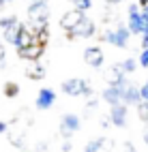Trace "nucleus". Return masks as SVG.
Returning <instances> with one entry per match:
<instances>
[{
	"instance_id": "nucleus-1",
	"label": "nucleus",
	"mask_w": 148,
	"mask_h": 152,
	"mask_svg": "<svg viewBox=\"0 0 148 152\" xmlns=\"http://www.w3.org/2000/svg\"><path fill=\"white\" fill-rule=\"evenodd\" d=\"M129 34H133L129 26H116L114 30H101L99 34V41H105V43H112L116 47H127L129 45Z\"/></svg>"
},
{
	"instance_id": "nucleus-2",
	"label": "nucleus",
	"mask_w": 148,
	"mask_h": 152,
	"mask_svg": "<svg viewBox=\"0 0 148 152\" xmlns=\"http://www.w3.org/2000/svg\"><path fill=\"white\" fill-rule=\"evenodd\" d=\"M62 92L69 94V96H90L92 88H90V82H86V79L71 77V79H64L62 82Z\"/></svg>"
},
{
	"instance_id": "nucleus-3",
	"label": "nucleus",
	"mask_w": 148,
	"mask_h": 152,
	"mask_svg": "<svg viewBox=\"0 0 148 152\" xmlns=\"http://www.w3.org/2000/svg\"><path fill=\"white\" fill-rule=\"evenodd\" d=\"M129 30L133 34H144L148 28V17L144 15L140 4H129V22H127Z\"/></svg>"
},
{
	"instance_id": "nucleus-4",
	"label": "nucleus",
	"mask_w": 148,
	"mask_h": 152,
	"mask_svg": "<svg viewBox=\"0 0 148 152\" xmlns=\"http://www.w3.org/2000/svg\"><path fill=\"white\" fill-rule=\"evenodd\" d=\"M49 17V7L45 0H32L28 4V19L32 26H45Z\"/></svg>"
},
{
	"instance_id": "nucleus-5",
	"label": "nucleus",
	"mask_w": 148,
	"mask_h": 152,
	"mask_svg": "<svg viewBox=\"0 0 148 152\" xmlns=\"http://www.w3.org/2000/svg\"><path fill=\"white\" fill-rule=\"evenodd\" d=\"M95 32H97V24L92 22V19L84 17L82 22H80V26H77L75 30L67 32V39H69V41H75V39H90Z\"/></svg>"
},
{
	"instance_id": "nucleus-6",
	"label": "nucleus",
	"mask_w": 148,
	"mask_h": 152,
	"mask_svg": "<svg viewBox=\"0 0 148 152\" xmlns=\"http://www.w3.org/2000/svg\"><path fill=\"white\" fill-rule=\"evenodd\" d=\"M60 135L64 137V139H71L77 131H80V118H77L75 114H64L62 118H60Z\"/></svg>"
},
{
	"instance_id": "nucleus-7",
	"label": "nucleus",
	"mask_w": 148,
	"mask_h": 152,
	"mask_svg": "<svg viewBox=\"0 0 148 152\" xmlns=\"http://www.w3.org/2000/svg\"><path fill=\"white\" fill-rule=\"evenodd\" d=\"M84 11H80V9H73V11H67L62 17H60V28L64 30V32H71V30H75L77 26H80V22L84 19Z\"/></svg>"
},
{
	"instance_id": "nucleus-8",
	"label": "nucleus",
	"mask_w": 148,
	"mask_h": 152,
	"mask_svg": "<svg viewBox=\"0 0 148 152\" xmlns=\"http://www.w3.org/2000/svg\"><path fill=\"white\" fill-rule=\"evenodd\" d=\"M103 60H105V54H103V49H101V47H97V45L86 47V52H84V62H86L88 66L99 69V66L103 64Z\"/></svg>"
},
{
	"instance_id": "nucleus-9",
	"label": "nucleus",
	"mask_w": 148,
	"mask_h": 152,
	"mask_svg": "<svg viewBox=\"0 0 148 152\" xmlns=\"http://www.w3.org/2000/svg\"><path fill=\"white\" fill-rule=\"evenodd\" d=\"M127 114H129L127 103H116V105H112V109H110L112 124H114V126H125V124H127Z\"/></svg>"
},
{
	"instance_id": "nucleus-10",
	"label": "nucleus",
	"mask_w": 148,
	"mask_h": 152,
	"mask_svg": "<svg viewBox=\"0 0 148 152\" xmlns=\"http://www.w3.org/2000/svg\"><path fill=\"white\" fill-rule=\"evenodd\" d=\"M54 103H56V92L52 88H41V90H39L37 101H34L37 109H49Z\"/></svg>"
},
{
	"instance_id": "nucleus-11",
	"label": "nucleus",
	"mask_w": 148,
	"mask_h": 152,
	"mask_svg": "<svg viewBox=\"0 0 148 152\" xmlns=\"http://www.w3.org/2000/svg\"><path fill=\"white\" fill-rule=\"evenodd\" d=\"M43 52H45V45H41V43H32V45H28L24 49H17V54L22 56L24 60H28V62L39 60V58L43 56Z\"/></svg>"
},
{
	"instance_id": "nucleus-12",
	"label": "nucleus",
	"mask_w": 148,
	"mask_h": 152,
	"mask_svg": "<svg viewBox=\"0 0 148 152\" xmlns=\"http://www.w3.org/2000/svg\"><path fill=\"white\" fill-rule=\"evenodd\" d=\"M22 28H24V24H19V19H15V22H11V24L2 30V39H4L7 43H11V45H17V39H19Z\"/></svg>"
},
{
	"instance_id": "nucleus-13",
	"label": "nucleus",
	"mask_w": 148,
	"mask_h": 152,
	"mask_svg": "<svg viewBox=\"0 0 148 152\" xmlns=\"http://www.w3.org/2000/svg\"><path fill=\"white\" fill-rule=\"evenodd\" d=\"M122 82H125V69H122V64H114L105 73V84L107 86H118Z\"/></svg>"
},
{
	"instance_id": "nucleus-14",
	"label": "nucleus",
	"mask_w": 148,
	"mask_h": 152,
	"mask_svg": "<svg viewBox=\"0 0 148 152\" xmlns=\"http://www.w3.org/2000/svg\"><path fill=\"white\" fill-rule=\"evenodd\" d=\"M103 101H105V103H110V105L125 103V101H122V88H120V84H118V86H107L103 90Z\"/></svg>"
},
{
	"instance_id": "nucleus-15",
	"label": "nucleus",
	"mask_w": 148,
	"mask_h": 152,
	"mask_svg": "<svg viewBox=\"0 0 148 152\" xmlns=\"http://www.w3.org/2000/svg\"><path fill=\"white\" fill-rule=\"evenodd\" d=\"M24 73H26L28 79H32V82H41V79H45V75H47V73H45V66L39 64V60H34V62L28 64Z\"/></svg>"
},
{
	"instance_id": "nucleus-16",
	"label": "nucleus",
	"mask_w": 148,
	"mask_h": 152,
	"mask_svg": "<svg viewBox=\"0 0 148 152\" xmlns=\"http://www.w3.org/2000/svg\"><path fill=\"white\" fill-rule=\"evenodd\" d=\"M37 41V37H34V30H32V26H24L22 28V32H19V39H17V49H24V47H28V45H32Z\"/></svg>"
},
{
	"instance_id": "nucleus-17",
	"label": "nucleus",
	"mask_w": 148,
	"mask_h": 152,
	"mask_svg": "<svg viewBox=\"0 0 148 152\" xmlns=\"http://www.w3.org/2000/svg\"><path fill=\"white\" fill-rule=\"evenodd\" d=\"M4 96L7 99H15L17 94H19V84L17 82H11V79H9V82H4Z\"/></svg>"
},
{
	"instance_id": "nucleus-18",
	"label": "nucleus",
	"mask_w": 148,
	"mask_h": 152,
	"mask_svg": "<svg viewBox=\"0 0 148 152\" xmlns=\"http://www.w3.org/2000/svg\"><path fill=\"white\" fill-rule=\"evenodd\" d=\"M137 116H140V120L142 122H148V101H140L137 103Z\"/></svg>"
},
{
	"instance_id": "nucleus-19",
	"label": "nucleus",
	"mask_w": 148,
	"mask_h": 152,
	"mask_svg": "<svg viewBox=\"0 0 148 152\" xmlns=\"http://www.w3.org/2000/svg\"><path fill=\"white\" fill-rule=\"evenodd\" d=\"M105 141H107V139H95V141H90V144L84 148V152H101Z\"/></svg>"
},
{
	"instance_id": "nucleus-20",
	"label": "nucleus",
	"mask_w": 148,
	"mask_h": 152,
	"mask_svg": "<svg viewBox=\"0 0 148 152\" xmlns=\"http://www.w3.org/2000/svg\"><path fill=\"white\" fill-rule=\"evenodd\" d=\"M122 69H125V73H133V71L137 69V64H140V60H135V58H127V60H122Z\"/></svg>"
},
{
	"instance_id": "nucleus-21",
	"label": "nucleus",
	"mask_w": 148,
	"mask_h": 152,
	"mask_svg": "<svg viewBox=\"0 0 148 152\" xmlns=\"http://www.w3.org/2000/svg\"><path fill=\"white\" fill-rule=\"evenodd\" d=\"M75 4V9H80V11H88V9L92 7V0H71Z\"/></svg>"
},
{
	"instance_id": "nucleus-22",
	"label": "nucleus",
	"mask_w": 148,
	"mask_h": 152,
	"mask_svg": "<svg viewBox=\"0 0 148 152\" xmlns=\"http://www.w3.org/2000/svg\"><path fill=\"white\" fill-rule=\"evenodd\" d=\"M9 141H11V146H15V148H22V146H24V137L17 135V133H11V135H9Z\"/></svg>"
},
{
	"instance_id": "nucleus-23",
	"label": "nucleus",
	"mask_w": 148,
	"mask_h": 152,
	"mask_svg": "<svg viewBox=\"0 0 148 152\" xmlns=\"http://www.w3.org/2000/svg\"><path fill=\"white\" fill-rule=\"evenodd\" d=\"M15 19H17L15 15H9V17H0V28L4 30V28H7L9 24H11V22H15Z\"/></svg>"
},
{
	"instance_id": "nucleus-24",
	"label": "nucleus",
	"mask_w": 148,
	"mask_h": 152,
	"mask_svg": "<svg viewBox=\"0 0 148 152\" xmlns=\"http://www.w3.org/2000/svg\"><path fill=\"white\" fill-rule=\"evenodd\" d=\"M140 66L148 69V49H142V54H140Z\"/></svg>"
},
{
	"instance_id": "nucleus-25",
	"label": "nucleus",
	"mask_w": 148,
	"mask_h": 152,
	"mask_svg": "<svg viewBox=\"0 0 148 152\" xmlns=\"http://www.w3.org/2000/svg\"><path fill=\"white\" fill-rule=\"evenodd\" d=\"M140 92H142V99H144V101H148V79H146V84L140 88Z\"/></svg>"
},
{
	"instance_id": "nucleus-26",
	"label": "nucleus",
	"mask_w": 148,
	"mask_h": 152,
	"mask_svg": "<svg viewBox=\"0 0 148 152\" xmlns=\"http://www.w3.org/2000/svg\"><path fill=\"white\" fill-rule=\"evenodd\" d=\"M142 49H148V28H146V32L142 34Z\"/></svg>"
},
{
	"instance_id": "nucleus-27",
	"label": "nucleus",
	"mask_w": 148,
	"mask_h": 152,
	"mask_svg": "<svg viewBox=\"0 0 148 152\" xmlns=\"http://www.w3.org/2000/svg\"><path fill=\"white\" fill-rule=\"evenodd\" d=\"M7 129H9V124L4 122V120H0V133H7Z\"/></svg>"
},
{
	"instance_id": "nucleus-28",
	"label": "nucleus",
	"mask_w": 148,
	"mask_h": 152,
	"mask_svg": "<svg viewBox=\"0 0 148 152\" xmlns=\"http://www.w3.org/2000/svg\"><path fill=\"white\" fill-rule=\"evenodd\" d=\"M4 56H7V52H4V47H2V45H0V64H2V62H4Z\"/></svg>"
},
{
	"instance_id": "nucleus-29",
	"label": "nucleus",
	"mask_w": 148,
	"mask_h": 152,
	"mask_svg": "<svg viewBox=\"0 0 148 152\" xmlns=\"http://www.w3.org/2000/svg\"><path fill=\"white\" fill-rule=\"evenodd\" d=\"M122 150H125V152H135V148H133V146H131V144H127V146H125V148H122Z\"/></svg>"
},
{
	"instance_id": "nucleus-30",
	"label": "nucleus",
	"mask_w": 148,
	"mask_h": 152,
	"mask_svg": "<svg viewBox=\"0 0 148 152\" xmlns=\"http://www.w3.org/2000/svg\"><path fill=\"white\" fill-rule=\"evenodd\" d=\"M69 150H71V144H67V141H64V144H62V152H69Z\"/></svg>"
},
{
	"instance_id": "nucleus-31",
	"label": "nucleus",
	"mask_w": 148,
	"mask_h": 152,
	"mask_svg": "<svg viewBox=\"0 0 148 152\" xmlns=\"http://www.w3.org/2000/svg\"><path fill=\"white\" fill-rule=\"evenodd\" d=\"M137 4H140V7L144 9V7H148V0H137Z\"/></svg>"
},
{
	"instance_id": "nucleus-32",
	"label": "nucleus",
	"mask_w": 148,
	"mask_h": 152,
	"mask_svg": "<svg viewBox=\"0 0 148 152\" xmlns=\"http://www.w3.org/2000/svg\"><path fill=\"white\" fill-rule=\"evenodd\" d=\"M144 141H146V144H148V129L144 131Z\"/></svg>"
},
{
	"instance_id": "nucleus-33",
	"label": "nucleus",
	"mask_w": 148,
	"mask_h": 152,
	"mask_svg": "<svg viewBox=\"0 0 148 152\" xmlns=\"http://www.w3.org/2000/svg\"><path fill=\"white\" fill-rule=\"evenodd\" d=\"M107 2H110V4H118L120 0H107Z\"/></svg>"
},
{
	"instance_id": "nucleus-34",
	"label": "nucleus",
	"mask_w": 148,
	"mask_h": 152,
	"mask_svg": "<svg viewBox=\"0 0 148 152\" xmlns=\"http://www.w3.org/2000/svg\"><path fill=\"white\" fill-rule=\"evenodd\" d=\"M142 11H144V15L148 17V7H144V9H142Z\"/></svg>"
}]
</instances>
